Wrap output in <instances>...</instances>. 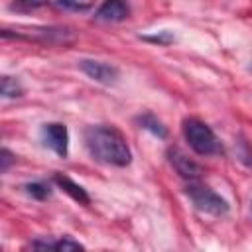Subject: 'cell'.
<instances>
[{
	"mask_svg": "<svg viewBox=\"0 0 252 252\" xmlns=\"http://www.w3.org/2000/svg\"><path fill=\"white\" fill-rule=\"evenodd\" d=\"M85 144L91 156L102 163L124 167L132 159V152L124 136L112 126H91L85 130Z\"/></svg>",
	"mask_w": 252,
	"mask_h": 252,
	"instance_id": "6da1fadb",
	"label": "cell"
},
{
	"mask_svg": "<svg viewBox=\"0 0 252 252\" xmlns=\"http://www.w3.org/2000/svg\"><path fill=\"white\" fill-rule=\"evenodd\" d=\"M183 136L199 156H213L220 152V142L215 132L197 118H187L183 122Z\"/></svg>",
	"mask_w": 252,
	"mask_h": 252,
	"instance_id": "7a4b0ae2",
	"label": "cell"
},
{
	"mask_svg": "<svg viewBox=\"0 0 252 252\" xmlns=\"http://www.w3.org/2000/svg\"><path fill=\"white\" fill-rule=\"evenodd\" d=\"M185 193L193 201V205L203 213L220 217V215H224L228 211V203L220 195H217L211 187H207L203 183H189L185 187Z\"/></svg>",
	"mask_w": 252,
	"mask_h": 252,
	"instance_id": "3957f363",
	"label": "cell"
},
{
	"mask_svg": "<svg viewBox=\"0 0 252 252\" xmlns=\"http://www.w3.org/2000/svg\"><path fill=\"white\" fill-rule=\"evenodd\" d=\"M41 140L59 158H65L67 156V152H69V132H67V126H63L59 122L45 124L41 128Z\"/></svg>",
	"mask_w": 252,
	"mask_h": 252,
	"instance_id": "277c9868",
	"label": "cell"
},
{
	"mask_svg": "<svg viewBox=\"0 0 252 252\" xmlns=\"http://www.w3.org/2000/svg\"><path fill=\"white\" fill-rule=\"evenodd\" d=\"M79 67L81 71L91 77L93 81H98V83H104V85H110L118 79V69L110 63H104V61H94V59H83L79 61Z\"/></svg>",
	"mask_w": 252,
	"mask_h": 252,
	"instance_id": "5b68a950",
	"label": "cell"
},
{
	"mask_svg": "<svg viewBox=\"0 0 252 252\" xmlns=\"http://www.w3.org/2000/svg\"><path fill=\"white\" fill-rule=\"evenodd\" d=\"M128 14H130L128 0H104V2L98 6L94 18L100 20V22H110V24H112V22H122V20H126Z\"/></svg>",
	"mask_w": 252,
	"mask_h": 252,
	"instance_id": "8992f818",
	"label": "cell"
},
{
	"mask_svg": "<svg viewBox=\"0 0 252 252\" xmlns=\"http://www.w3.org/2000/svg\"><path fill=\"white\" fill-rule=\"evenodd\" d=\"M167 156H169L171 165L175 167V171H177L181 177H185V179H199V175L203 173L201 167H199L193 159H189L181 150L171 148V150L167 152Z\"/></svg>",
	"mask_w": 252,
	"mask_h": 252,
	"instance_id": "52a82bcc",
	"label": "cell"
},
{
	"mask_svg": "<svg viewBox=\"0 0 252 252\" xmlns=\"http://www.w3.org/2000/svg\"><path fill=\"white\" fill-rule=\"evenodd\" d=\"M53 181L67 193V195H71L75 201H79V203H89V195H87V191L81 187V185H77L75 181H71L69 177H65V175H61V173H57L55 177H53Z\"/></svg>",
	"mask_w": 252,
	"mask_h": 252,
	"instance_id": "ba28073f",
	"label": "cell"
},
{
	"mask_svg": "<svg viewBox=\"0 0 252 252\" xmlns=\"http://www.w3.org/2000/svg\"><path fill=\"white\" fill-rule=\"evenodd\" d=\"M138 122H140V126H142V128L150 130L152 134H156V136H159V138H165V136H167L165 126H163L156 116H152V114H144V116H140V118H138Z\"/></svg>",
	"mask_w": 252,
	"mask_h": 252,
	"instance_id": "9c48e42d",
	"label": "cell"
},
{
	"mask_svg": "<svg viewBox=\"0 0 252 252\" xmlns=\"http://www.w3.org/2000/svg\"><path fill=\"white\" fill-rule=\"evenodd\" d=\"M0 93H2L4 98H16V96L22 94V87H20V83L16 79L4 75L2 77V83H0Z\"/></svg>",
	"mask_w": 252,
	"mask_h": 252,
	"instance_id": "30bf717a",
	"label": "cell"
},
{
	"mask_svg": "<svg viewBox=\"0 0 252 252\" xmlns=\"http://www.w3.org/2000/svg\"><path fill=\"white\" fill-rule=\"evenodd\" d=\"M57 4H59L61 8H65V10L85 12V10H89V8L94 4V0H57Z\"/></svg>",
	"mask_w": 252,
	"mask_h": 252,
	"instance_id": "8fae6325",
	"label": "cell"
},
{
	"mask_svg": "<svg viewBox=\"0 0 252 252\" xmlns=\"http://www.w3.org/2000/svg\"><path fill=\"white\" fill-rule=\"evenodd\" d=\"M26 191L35 197V199H47L51 195V189L45 185V183H28L26 185Z\"/></svg>",
	"mask_w": 252,
	"mask_h": 252,
	"instance_id": "7c38bea8",
	"label": "cell"
},
{
	"mask_svg": "<svg viewBox=\"0 0 252 252\" xmlns=\"http://www.w3.org/2000/svg\"><path fill=\"white\" fill-rule=\"evenodd\" d=\"M45 4H47V0H16L14 6L20 10H35V8H41Z\"/></svg>",
	"mask_w": 252,
	"mask_h": 252,
	"instance_id": "4fadbf2b",
	"label": "cell"
},
{
	"mask_svg": "<svg viewBox=\"0 0 252 252\" xmlns=\"http://www.w3.org/2000/svg\"><path fill=\"white\" fill-rule=\"evenodd\" d=\"M0 156H2V158H0V169H2V173H4V171H8L10 163H12V161H16V158H14L6 148L0 152Z\"/></svg>",
	"mask_w": 252,
	"mask_h": 252,
	"instance_id": "5bb4252c",
	"label": "cell"
}]
</instances>
